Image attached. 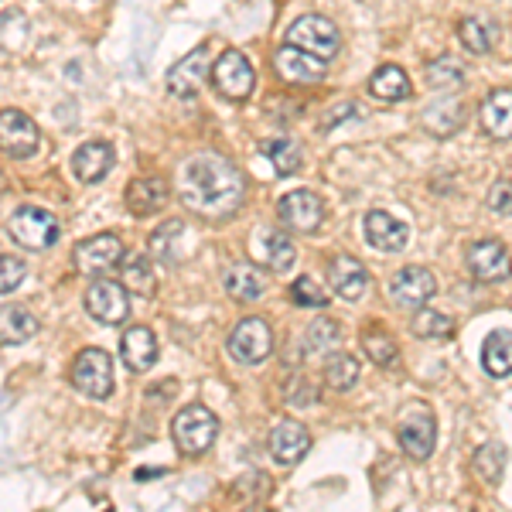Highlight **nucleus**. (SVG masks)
Returning a JSON list of instances; mask_svg holds the SVG:
<instances>
[{
	"instance_id": "obj_16",
	"label": "nucleus",
	"mask_w": 512,
	"mask_h": 512,
	"mask_svg": "<svg viewBox=\"0 0 512 512\" xmlns=\"http://www.w3.org/2000/svg\"><path fill=\"white\" fill-rule=\"evenodd\" d=\"M212 76V65H209V48H195L188 52L185 59H178V65H171L168 72V93L181 96V99H192L198 96V89L205 86V79Z\"/></svg>"
},
{
	"instance_id": "obj_42",
	"label": "nucleus",
	"mask_w": 512,
	"mask_h": 512,
	"mask_svg": "<svg viewBox=\"0 0 512 512\" xmlns=\"http://www.w3.org/2000/svg\"><path fill=\"white\" fill-rule=\"evenodd\" d=\"M489 209L495 216H512V181H495L489 192Z\"/></svg>"
},
{
	"instance_id": "obj_28",
	"label": "nucleus",
	"mask_w": 512,
	"mask_h": 512,
	"mask_svg": "<svg viewBox=\"0 0 512 512\" xmlns=\"http://www.w3.org/2000/svg\"><path fill=\"white\" fill-rule=\"evenodd\" d=\"M35 335H38V318L28 308H14V304L0 308V338H4V345H24Z\"/></svg>"
},
{
	"instance_id": "obj_34",
	"label": "nucleus",
	"mask_w": 512,
	"mask_h": 512,
	"mask_svg": "<svg viewBox=\"0 0 512 512\" xmlns=\"http://www.w3.org/2000/svg\"><path fill=\"white\" fill-rule=\"evenodd\" d=\"M458 38L472 55H485V52H492L495 28H492V21H485V18H465L458 24Z\"/></svg>"
},
{
	"instance_id": "obj_7",
	"label": "nucleus",
	"mask_w": 512,
	"mask_h": 512,
	"mask_svg": "<svg viewBox=\"0 0 512 512\" xmlns=\"http://www.w3.org/2000/svg\"><path fill=\"white\" fill-rule=\"evenodd\" d=\"M212 86H216L226 99H233V103H243L256 86V72H253L250 59H246L239 48L222 52L219 62L212 65Z\"/></svg>"
},
{
	"instance_id": "obj_23",
	"label": "nucleus",
	"mask_w": 512,
	"mask_h": 512,
	"mask_svg": "<svg viewBox=\"0 0 512 512\" xmlns=\"http://www.w3.org/2000/svg\"><path fill=\"white\" fill-rule=\"evenodd\" d=\"M482 130L495 140H512V89H492L478 110Z\"/></svg>"
},
{
	"instance_id": "obj_12",
	"label": "nucleus",
	"mask_w": 512,
	"mask_h": 512,
	"mask_svg": "<svg viewBox=\"0 0 512 512\" xmlns=\"http://www.w3.org/2000/svg\"><path fill=\"white\" fill-rule=\"evenodd\" d=\"M86 311L99 321V325H123L130 315L127 287L117 284V280H96V284H89Z\"/></svg>"
},
{
	"instance_id": "obj_4",
	"label": "nucleus",
	"mask_w": 512,
	"mask_h": 512,
	"mask_svg": "<svg viewBox=\"0 0 512 512\" xmlns=\"http://www.w3.org/2000/svg\"><path fill=\"white\" fill-rule=\"evenodd\" d=\"M287 45L304 48V52L318 55V59H335L342 48V35H338L335 21H328L325 14H301L291 28H287Z\"/></svg>"
},
{
	"instance_id": "obj_11",
	"label": "nucleus",
	"mask_w": 512,
	"mask_h": 512,
	"mask_svg": "<svg viewBox=\"0 0 512 512\" xmlns=\"http://www.w3.org/2000/svg\"><path fill=\"white\" fill-rule=\"evenodd\" d=\"M0 144H4L7 158H14V161L31 158V154H38V147H41L38 123L21 110H4L0 113Z\"/></svg>"
},
{
	"instance_id": "obj_22",
	"label": "nucleus",
	"mask_w": 512,
	"mask_h": 512,
	"mask_svg": "<svg viewBox=\"0 0 512 512\" xmlns=\"http://www.w3.org/2000/svg\"><path fill=\"white\" fill-rule=\"evenodd\" d=\"M113 168V147L106 140H86V144L76 151L72 158V175H76L82 185H96L110 175Z\"/></svg>"
},
{
	"instance_id": "obj_19",
	"label": "nucleus",
	"mask_w": 512,
	"mask_h": 512,
	"mask_svg": "<svg viewBox=\"0 0 512 512\" xmlns=\"http://www.w3.org/2000/svg\"><path fill=\"white\" fill-rule=\"evenodd\" d=\"M328 284H332V291L342 297V301H359V297L369 291V270L362 267L355 256L338 253L332 256V263H328Z\"/></svg>"
},
{
	"instance_id": "obj_6",
	"label": "nucleus",
	"mask_w": 512,
	"mask_h": 512,
	"mask_svg": "<svg viewBox=\"0 0 512 512\" xmlns=\"http://www.w3.org/2000/svg\"><path fill=\"white\" fill-rule=\"evenodd\" d=\"M226 349L239 366H260L274 352V332H270V325L263 318H243L229 335Z\"/></svg>"
},
{
	"instance_id": "obj_29",
	"label": "nucleus",
	"mask_w": 512,
	"mask_h": 512,
	"mask_svg": "<svg viewBox=\"0 0 512 512\" xmlns=\"http://www.w3.org/2000/svg\"><path fill=\"white\" fill-rule=\"evenodd\" d=\"M482 369L492 379L512 376V332H492L482 345Z\"/></svg>"
},
{
	"instance_id": "obj_37",
	"label": "nucleus",
	"mask_w": 512,
	"mask_h": 512,
	"mask_svg": "<svg viewBox=\"0 0 512 512\" xmlns=\"http://www.w3.org/2000/svg\"><path fill=\"white\" fill-rule=\"evenodd\" d=\"M427 82L448 96V93H454V89H461L465 76H461V65L454 62L451 55H441V59H434L431 65H427Z\"/></svg>"
},
{
	"instance_id": "obj_2",
	"label": "nucleus",
	"mask_w": 512,
	"mask_h": 512,
	"mask_svg": "<svg viewBox=\"0 0 512 512\" xmlns=\"http://www.w3.org/2000/svg\"><path fill=\"white\" fill-rule=\"evenodd\" d=\"M171 437H175L178 451L188 454V458H198L216 444L219 437V417L212 414L202 403H192V407L178 410V417L171 420Z\"/></svg>"
},
{
	"instance_id": "obj_10",
	"label": "nucleus",
	"mask_w": 512,
	"mask_h": 512,
	"mask_svg": "<svg viewBox=\"0 0 512 512\" xmlns=\"http://www.w3.org/2000/svg\"><path fill=\"white\" fill-rule=\"evenodd\" d=\"M250 253L260 267L274 270V274H287V270L297 263V250L291 243V236L284 229H274V226H260L256 233L250 236Z\"/></svg>"
},
{
	"instance_id": "obj_9",
	"label": "nucleus",
	"mask_w": 512,
	"mask_h": 512,
	"mask_svg": "<svg viewBox=\"0 0 512 512\" xmlns=\"http://www.w3.org/2000/svg\"><path fill=\"white\" fill-rule=\"evenodd\" d=\"M277 216L291 233H318L321 222H325V202L308 188H297V192H287L277 202Z\"/></svg>"
},
{
	"instance_id": "obj_15",
	"label": "nucleus",
	"mask_w": 512,
	"mask_h": 512,
	"mask_svg": "<svg viewBox=\"0 0 512 512\" xmlns=\"http://www.w3.org/2000/svg\"><path fill=\"white\" fill-rule=\"evenodd\" d=\"M434 294H437V280L427 267H403L400 274L390 280L393 304H400V308H407V311H420Z\"/></svg>"
},
{
	"instance_id": "obj_26",
	"label": "nucleus",
	"mask_w": 512,
	"mask_h": 512,
	"mask_svg": "<svg viewBox=\"0 0 512 512\" xmlns=\"http://www.w3.org/2000/svg\"><path fill=\"white\" fill-rule=\"evenodd\" d=\"M369 93L383 99V103H400V99H410L414 86H410V76L400 65H379L376 76L369 79Z\"/></svg>"
},
{
	"instance_id": "obj_39",
	"label": "nucleus",
	"mask_w": 512,
	"mask_h": 512,
	"mask_svg": "<svg viewBox=\"0 0 512 512\" xmlns=\"http://www.w3.org/2000/svg\"><path fill=\"white\" fill-rule=\"evenodd\" d=\"M502 468H506V448L502 444H485L475 454V472L485 478L489 485H495L502 478Z\"/></svg>"
},
{
	"instance_id": "obj_8",
	"label": "nucleus",
	"mask_w": 512,
	"mask_h": 512,
	"mask_svg": "<svg viewBox=\"0 0 512 512\" xmlns=\"http://www.w3.org/2000/svg\"><path fill=\"white\" fill-rule=\"evenodd\" d=\"M465 263H468V274L478 284H502V280L512 277V256L499 239H478V243H472Z\"/></svg>"
},
{
	"instance_id": "obj_32",
	"label": "nucleus",
	"mask_w": 512,
	"mask_h": 512,
	"mask_svg": "<svg viewBox=\"0 0 512 512\" xmlns=\"http://www.w3.org/2000/svg\"><path fill=\"white\" fill-rule=\"evenodd\" d=\"M123 287L140 294V297L154 294V263H151V256L130 253L127 260H123Z\"/></svg>"
},
{
	"instance_id": "obj_41",
	"label": "nucleus",
	"mask_w": 512,
	"mask_h": 512,
	"mask_svg": "<svg viewBox=\"0 0 512 512\" xmlns=\"http://www.w3.org/2000/svg\"><path fill=\"white\" fill-rule=\"evenodd\" d=\"M24 263L14 260V256H0V294H14L24 280Z\"/></svg>"
},
{
	"instance_id": "obj_5",
	"label": "nucleus",
	"mask_w": 512,
	"mask_h": 512,
	"mask_svg": "<svg viewBox=\"0 0 512 512\" xmlns=\"http://www.w3.org/2000/svg\"><path fill=\"white\" fill-rule=\"evenodd\" d=\"M69 376L72 386L89 400H106L113 393V362L103 349H82Z\"/></svg>"
},
{
	"instance_id": "obj_25",
	"label": "nucleus",
	"mask_w": 512,
	"mask_h": 512,
	"mask_svg": "<svg viewBox=\"0 0 512 512\" xmlns=\"http://www.w3.org/2000/svg\"><path fill=\"white\" fill-rule=\"evenodd\" d=\"M420 120H424V127L431 130L434 137H448L461 127V120H465V106H461L458 96L448 93L427 106V110L420 113Z\"/></svg>"
},
{
	"instance_id": "obj_20",
	"label": "nucleus",
	"mask_w": 512,
	"mask_h": 512,
	"mask_svg": "<svg viewBox=\"0 0 512 512\" xmlns=\"http://www.w3.org/2000/svg\"><path fill=\"white\" fill-rule=\"evenodd\" d=\"M120 355H123V366L130 373H147V369L158 362V335L144 325L127 328L120 338Z\"/></svg>"
},
{
	"instance_id": "obj_3",
	"label": "nucleus",
	"mask_w": 512,
	"mask_h": 512,
	"mask_svg": "<svg viewBox=\"0 0 512 512\" xmlns=\"http://www.w3.org/2000/svg\"><path fill=\"white\" fill-rule=\"evenodd\" d=\"M7 233H11L14 243H21L24 250H52L62 239V222L48 209L21 205V209L7 219Z\"/></svg>"
},
{
	"instance_id": "obj_30",
	"label": "nucleus",
	"mask_w": 512,
	"mask_h": 512,
	"mask_svg": "<svg viewBox=\"0 0 512 512\" xmlns=\"http://www.w3.org/2000/svg\"><path fill=\"white\" fill-rule=\"evenodd\" d=\"M181 239H185V222L181 219H168L161 229H154L151 236V256L168 267H175L178 256H181Z\"/></svg>"
},
{
	"instance_id": "obj_13",
	"label": "nucleus",
	"mask_w": 512,
	"mask_h": 512,
	"mask_svg": "<svg viewBox=\"0 0 512 512\" xmlns=\"http://www.w3.org/2000/svg\"><path fill=\"white\" fill-rule=\"evenodd\" d=\"M76 270L86 277H96V274H106L120 263L123 256V239L113 236V233H99V236H89L82 239L76 246Z\"/></svg>"
},
{
	"instance_id": "obj_38",
	"label": "nucleus",
	"mask_w": 512,
	"mask_h": 512,
	"mask_svg": "<svg viewBox=\"0 0 512 512\" xmlns=\"http://www.w3.org/2000/svg\"><path fill=\"white\" fill-rule=\"evenodd\" d=\"M355 379H359V362L352 359V355H332L328 359V366H325V383L332 386V390L338 393H345V390H352L355 386Z\"/></svg>"
},
{
	"instance_id": "obj_40",
	"label": "nucleus",
	"mask_w": 512,
	"mask_h": 512,
	"mask_svg": "<svg viewBox=\"0 0 512 512\" xmlns=\"http://www.w3.org/2000/svg\"><path fill=\"white\" fill-rule=\"evenodd\" d=\"M291 301L301 304V308H318L321 311L328 304V294H325V287L315 284L311 277H297L291 284Z\"/></svg>"
},
{
	"instance_id": "obj_17",
	"label": "nucleus",
	"mask_w": 512,
	"mask_h": 512,
	"mask_svg": "<svg viewBox=\"0 0 512 512\" xmlns=\"http://www.w3.org/2000/svg\"><path fill=\"white\" fill-rule=\"evenodd\" d=\"M267 448L277 465H297L311 448V434H308V427L297 424V420H280L267 437Z\"/></svg>"
},
{
	"instance_id": "obj_44",
	"label": "nucleus",
	"mask_w": 512,
	"mask_h": 512,
	"mask_svg": "<svg viewBox=\"0 0 512 512\" xmlns=\"http://www.w3.org/2000/svg\"><path fill=\"white\" fill-rule=\"evenodd\" d=\"M243 512H270L267 506H250V509H243Z\"/></svg>"
},
{
	"instance_id": "obj_14",
	"label": "nucleus",
	"mask_w": 512,
	"mask_h": 512,
	"mask_svg": "<svg viewBox=\"0 0 512 512\" xmlns=\"http://www.w3.org/2000/svg\"><path fill=\"white\" fill-rule=\"evenodd\" d=\"M400 448L407 451V458L414 461H427L434 454V444H437V420L431 410H410L407 417L400 420Z\"/></svg>"
},
{
	"instance_id": "obj_18",
	"label": "nucleus",
	"mask_w": 512,
	"mask_h": 512,
	"mask_svg": "<svg viewBox=\"0 0 512 512\" xmlns=\"http://www.w3.org/2000/svg\"><path fill=\"white\" fill-rule=\"evenodd\" d=\"M274 65H277V76L284 82H321L328 72L325 59H318V55L304 52V48H294V45H284L280 52L274 55Z\"/></svg>"
},
{
	"instance_id": "obj_24",
	"label": "nucleus",
	"mask_w": 512,
	"mask_h": 512,
	"mask_svg": "<svg viewBox=\"0 0 512 512\" xmlns=\"http://www.w3.org/2000/svg\"><path fill=\"white\" fill-rule=\"evenodd\" d=\"M127 205L134 216H154L168 205V181L158 175L134 178L127 188Z\"/></svg>"
},
{
	"instance_id": "obj_1",
	"label": "nucleus",
	"mask_w": 512,
	"mask_h": 512,
	"mask_svg": "<svg viewBox=\"0 0 512 512\" xmlns=\"http://www.w3.org/2000/svg\"><path fill=\"white\" fill-rule=\"evenodd\" d=\"M178 195L195 216L226 219L243 202L246 181L233 161L219 154H195L178 168Z\"/></svg>"
},
{
	"instance_id": "obj_43",
	"label": "nucleus",
	"mask_w": 512,
	"mask_h": 512,
	"mask_svg": "<svg viewBox=\"0 0 512 512\" xmlns=\"http://www.w3.org/2000/svg\"><path fill=\"white\" fill-rule=\"evenodd\" d=\"M352 113H355V106H352V103H342V106H335V110H332V113H328V117H325V130H332L335 123H342L345 117H352Z\"/></svg>"
},
{
	"instance_id": "obj_31",
	"label": "nucleus",
	"mask_w": 512,
	"mask_h": 512,
	"mask_svg": "<svg viewBox=\"0 0 512 512\" xmlns=\"http://www.w3.org/2000/svg\"><path fill=\"white\" fill-rule=\"evenodd\" d=\"M263 151V158H267L270 164H274V171L277 175H297L301 171V144L291 137H274V140H267V144L260 147Z\"/></svg>"
},
{
	"instance_id": "obj_33",
	"label": "nucleus",
	"mask_w": 512,
	"mask_h": 512,
	"mask_svg": "<svg viewBox=\"0 0 512 512\" xmlns=\"http://www.w3.org/2000/svg\"><path fill=\"white\" fill-rule=\"evenodd\" d=\"M362 352L369 355V362H376V366H386L390 369L396 359H400V349H396L393 335L383 332V328H366L362 332Z\"/></svg>"
},
{
	"instance_id": "obj_36",
	"label": "nucleus",
	"mask_w": 512,
	"mask_h": 512,
	"mask_svg": "<svg viewBox=\"0 0 512 512\" xmlns=\"http://www.w3.org/2000/svg\"><path fill=\"white\" fill-rule=\"evenodd\" d=\"M342 342V328L332 318H315V325H308L304 332V352L308 355H325Z\"/></svg>"
},
{
	"instance_id": "obj_21",
	"label": "nucleus",
	"mask_w": 512,
	"mask_h": 512,
	"mask_svg": "<svg viewBox=\"0 0 512 512\" xmlns=\"http://www.w3.org/2000/svg\"><path fill=\"white\" fill-rule=\"evenodd\" d=\"M362 236L379 253H400L407 246V226L400 219H393L390 212H369L362 219Z\"/></svg>"
},
{
	"instance_id": "obj_27",
	"label": "nucleus",
	"mask_w": 512,
	"mask_h": 512,
	"mask_svg": "<svg viewBox=\"0 0 512 512\" xmlns=\"http://www.w3.org/2000/svg\"><path fill=\"white\" fill-rule=\"evenodd\" d=\"M222 284H226V294L236 297V301H260L263 297V277L260 270L250 267V263H233V267L222 274Z\"/></svg>"
},
{
	"instance_id": "obj_35",
	"label": "nucleus",
	"mask_w": 512,
	"mask_h": 512,
	"mask_svg": "<svg viewBox=\"0 0 512 512\" xmlns=\"http://www.w3.org/2000/svg\"><path fill=\"white\" fill-rule=\"evenodd\" d=\"M410 332H414L417 338H427V342H444L451 332H454V321L444 315V311H417L414 321H410Z\"/></svg>"
}]
</instances>
